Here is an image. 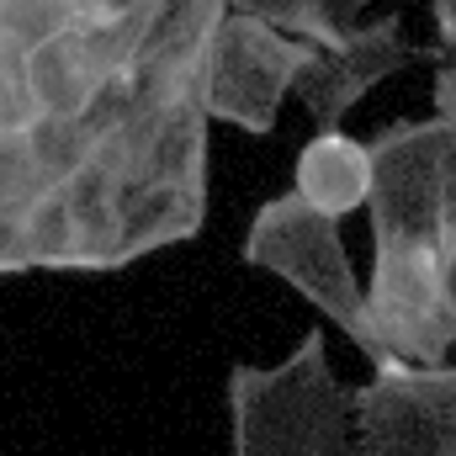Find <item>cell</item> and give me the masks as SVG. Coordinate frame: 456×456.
<instances>
[{
	"mask_svg": "<svg viewBox=\"0 0 456 456\" xmlns=\"http://www.w3.org/2000/svg\"><path fill=\"white\" fill-rule=\"evenodd\" d=\"M430 96H436V117L446 122V133L456 138V59H446L430 80Z\"/></svg>",
	"mask_w": 456,
	"mask_h": 456,
	"instance_id": "cell-12",
	"label": "cell"
},
{
	"mask_svg": "<svg viewBox=\"0 0 456 456\" xmlns=\"http://www.w3.org/2000/svg\"><path fill=\"white\" fill-rule=\"evenodd\" d=\"M371 319L382 340L403 361L436 366L456 345L452 292H446V249H409V244H382L371 249V281H366Z\"/></svg>",
	"mask_w": 456,
	"mask_h": 456,
	"instance_id": "cell-6",
	"label": "cell"
},
{
	"mask_svg": "<svg viewBox=\"0 0 456 456\" xmlns=\"http://www.w3.org/2000/svg\"><path fill=\"white\" fill-rule=\"evenodd\" d=\"M446 292H452V319H456V260H446Z\"/></svg>",
	"mask_w": 456,
	"mask_h": 456,
	"instance_id": "cell-14",
	"label": "cell"
},
{
	"mask_svg": "<svg viewBox=\"0 0 456 456\" xmlns=\"http://www.w3.org/2000/svg\"><path fill=\"white\" fill-rule=\"evenodd\" d=\"M361 456H456V366L393 361L350 387Z\"/></svg>",
	"mask_w": 456,
	"mask_h": 456,
	"instance_id": "cell-4",
	"label": "cell"
},
{
	"mask_svg": "<svg viewBox=\"0 0 456 456\" xmlns=\"http://www.w3.org/2000/svg\"><path fill=\"white\" fill-rule=\"evenodd\" d=\"M441 249L456 260V138L446 133V154H441Z\"/></svg>",
	"mask_w": 456,
	"mask_h": 456,
	"instance_id": "cell-11",
	"label": "cell"
},
{
	"mask_svg": "<svg viewBox=\"0 0 456 456\" xmlns=\"http://www.w3.org/2000/svg\"><path fill=\"white\" fill-rule=\"evenodd\" d=\"M228 456H361L350 387L330 366V345L308 330L276 366H228Z\"/></svg>",
	"mask_w": 456,
	"mask_h": 456,
	"instance_id": "cell-1",
	"label": "cell"
},
{
	"mask_svg": "<svg viewBox=\"0 0 456 456\" xmlns=\"http://www.w3.org/2000/svg\"><path fill=\"white\" fill-rule=\"evenodd\" d=\"M319 43L271 27L265 16L224 11L213 32V59H208V112L213 122H228L239 133H276L281 102L297 91V75L314 64Z\"/></svg>",
	"mask_w": 456,
	"mask_h": 456,
	"instance_id": "cell-3",
	"label": "cell"
},
{
	"mask_svg": "<svg viewBox=\"0 0 456 456\" xmlns=\"http://www.w3.org/2000/svg\"><path fill=\"white\" fill-rule=\"evenodd\" d=\"M436 21V59H456V0H430Z\"/></svg>",
	"mask_w": 456,
	"mask_h": 456,
	"instance_id": "cell-13",
	"label": "cell"
},
{
	"mask_svg": "<svg viewBox=\"0 0 456 456\" xmlns=\"http://www.w3.org/2000/svg\"><path fill=\"white\" fill-rule=\"evenodd\" d=\"M371 143V249L409 244V249H441V154H446V122L441 117H398Z\"/></svg>",
	"mask_w": 456,
	"mask_h": 456,
	"instance_id": "cell-5",
	"label": "cell"
},
{
	"mask_svg": "<svg viewBox=\"0 0 456 456\" xmlns=\"http://www.w3.org/2000/svg\"><path fill=\"white\" fill-rule=\"evenodd\" d=\"M239 260L255 265V271L281 276V281H287L297 297H308L371 366L403 361L393 345L382 340V330H377V319H371L366 287L355 281V265H350V255H345L340 218L308 208L297 191H281V197H271V202L255 208V218L244 228V244H239Z\"/></svg>",
	"mask_w": 456,
	"mask_h": 456,
	"instance_id": "cell-2",
	"label": "cell"
},
{
	"mask_svg": "<svg viewBox=\"0 0 456 456\" xmlns=\"http://www.w3.org/2000/svg\"><path fill=\"white\" fill-rule=\"evenodd\" d=\"M425 59H436V48L409 43V32H403L398 16H377V21L350 27L345 43L314 53V64L297 75L292 102L314 117V127H340L345 117H350V107H355L366 91H377V86L393 80L398 69H414V64H425Z\"/></svg>",
	"mask_w": 456,
	"mask_h": 456,
	"instance_id": "cell-7",
	"label": "cell"
},
{
	"mask_svg": "<svg viewBox=\"0 0 456 456\" xmlns=\"http://www.w3.org/2000/svg\"><path fill=\"white\" fill-rule=\"evenodd\" d=\"M228 11H249V16H265V21H271V27H281V32L308 37L319 0H228Z\"/></svg>",
	"mask_w": 456,
	"mask_h": 456,
	"instance_id": "cell-9",
	"label": "cell"
},
{
	"mask_svg": "<svg viewBox=\"0 0 456 456\" xmlns=\"http://www.w3.org/2000/svg\"><path fill=\"white\" fill-rule=\"evenodd\" d=\"M371 181H377L371 143L350 138L345 127H314V138L292 159V191L330 218H350L355 208H366Z\"/></svg>",
	"mask_w": 456,
	"mask_h": 456,
	"instance_id": "cell-8",
	"label": "cell"
},
{
	"mask_svg": "<svg viewBox=\"0 0 456 456\" xmlns=\"http://www.w3.org/2000/svg\"><path fill=\"white\" fill-rule=\"evenodd\" d=\"M366 5H371V0H319L308 37H314L319 48H335V43H345V37H350V27H361L355 16H361Z\"/></svg>",
	"mask_w": 456,
	"mask_h": 456,
	"instance_id": "cell-10",
	"label": "cell"
}]
</instances>
